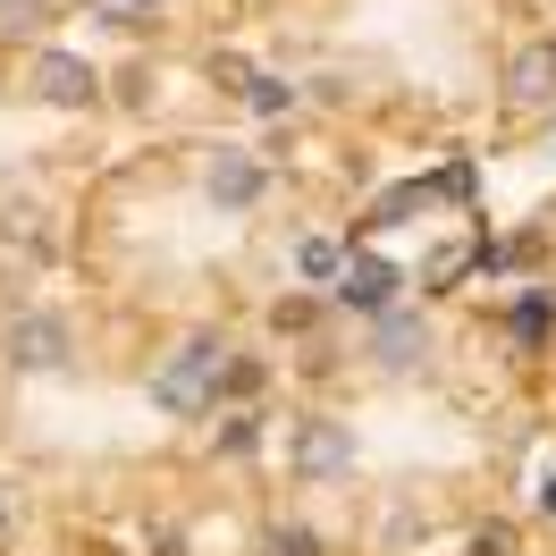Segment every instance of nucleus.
<instances>
[{"mask_svg":"<svg viewBox=\"0 0 556 556\" xmlns=\"http://www.w3.org/2000/svg\"><path fill=\"white\" fill-rule=\"evenodd\" d=\"M548 455L522 278L489 287L481 152L363 203L338 287L287 354L262 430L278 556H464L522 515Z\"/></svg>","mask_w":556,"mask_h":556,"instance_id":"obj_1","label":"nucleus"},{"mask_svg":"<svg viewBox=\"0 0 556 556\" xmlns=\"http://www.w3.org/2000/svg\"><path fill=\"white\" fill-rule=\"evenodd\" d=\"M278 354L0 278V506L136 556H278L262 497Z\"/></svg>","mask_w":556,"mask_h":556,"instance_id":"obj_2","label":"nucleus"},{"mask_svg":"<svg viewBox=\"0 0 556 556\" xmlns=\"http://www.w3.org/2000/svg\"><path fill=\"white\" fill-rule=\"evenodd\" d=\"M380 186V161L313 118L136 127L76 194L60 278L161 329L287 346Z\"/></svg>","mask_w":556,"mask_h":556,"instance_id":"obj_3","label":"nucleus"},{"mask_svg":"<svg viewBox=\"0 0 556 556\" xmlns=\"http://www.w3.org/2000/svg\"><path fill=\"white\" fill-rule=\"evenodd\" d=\"M253 60L295 118L405 169L556 127V35L522 0H278Z\"/></svg>","mask_w":556,"mask_h":556,"instance_id":"obj_4","label":"nucleus"},{"mask_svg":"<svg viewBox=\"0 0 556 556\" xmlns=\"http://www.w3.org/2000/svg\"><path fill=\"white\" fill-rule=\"evenodd\" d=\"M127 136L102 51L76 35L0 42V278L60 270L76 194Z\"/></svg>","mask_w":556,"mask_h":556,"instance_id":"obj_5","label":"nucleus"},{"mask_svg":"<svg viewBox=\"0 0 556 556\" xmlns=\"http://www.w3.org/2000/svg\"><path fill=\"white\" fill-rule=\"evenodd\" d=\"M278 0H76V42L102 60H203L244 51Z\"/></svg>","mask_w":556,"mask_h":556,"instance_id":"obj_6","label":"nucleus"},{"mask_svg":"<svg viewBox=\"0 0 556 556\" xmlns=\"http://www.w3.org/2000/svg\"><path fill=\"white\" fill-rule=\"evenodd\" d=\"M540 244L548 262L522 270V313H531V405H540V439L556 455V219L540 211Z\"/></svg>","mask_w":556,"mask_h":556,"instance_id":"obj_7","label":"nucleus"},{"mask_svg":"<svg viewBox=\"0 0 556 556\" xmlns=\"http://www.w3.org/2000/svg\"><path fill=\"white\" fill-rule=\"evenodd\" d=\"M76 35V0H0V42H51Z\"/></svg>","mask_w":556,"mask_h":556,"instance_id":"obj_8","label":"nucleus"},{"mask_svg":"<svg viewBox=\"0 0 556 556\" xmlns=\"http://www.w3.org/2000/svg\"><path fill=\"white\" fill-rule=\"evenodd\" d=\"M522 17H531L540 35H556V0H522Z\"/></svg>","mask_w":556,"mask_h":556,"instance_id":"obj_9","label":"nucleus"}]
</instances>
